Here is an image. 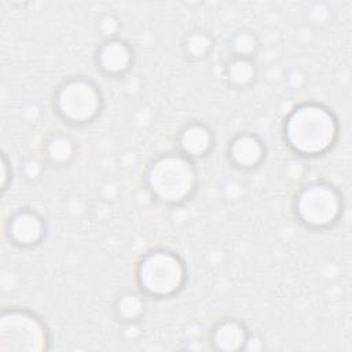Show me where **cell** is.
I'll return each mask as SVG.
<instances>
[{
    "instance_id": "6da1fadb",
    "label": "cell",
    "mask_w": 352,
    "mask_h": 352,
    "mask_svg": "<svg viewBox=\"0 0 352 352\" xmlns=\"http://www.w3.org/2000/svg\"><path fill=\"white\" fill-rule=\"evenodd\" d=\"M340 124L336 114L318 102H304L293 107L283 122L286 146L298 157L312 158L326 154L337 142Z\"/></svg>"
},
{
    "instance_id": "7a4b0ae2",
    "label": "cell",
    "mask_w": 352,
    "mask_h": 352,
    "mask_svg": "<svg viewBox=\"0 0 352 352\" xmlns=\"http://www.w3.org/2000/svg\"><path fill=\"white\" fill-rule=\"evenodd\" d=\"M198 169L194 160L176 153L155 157L146 172V188L160 204L177 206L187 202L198 188Z\"/></svg>"
},
{
    "instance_id": "3957f363",
    "label": "cell",
    "mask_w": 352,
    "mask_h": 352,
    "mask_svg": "<svg viewBox=\"0 0 352 352\" xmlns=\"http://www.w3.org/2000/svg\"><path fill=\"white\" fill-rule=\"evenodd\" d=\"M186 280L187 267L183 258L168 249L147 252L136 265V283L146 297H173L183 290Z\"/></svg>"
},
{
    "instance_id": "277c9868",
    "label": "cell",
    "mask_w": 352,
    "mask_h": 352,
    "mask_svg": "<svg viewBox=\"0 0 352 352\" xmlns=\"http://www.w3.org/2000/svg\"><path fill=\"white\" fill-rule=\"evenodd\" d=\"M342 195L327 182H309L301 186L293 201L297 221L308 230L331 228L342 214Z\"/></svg>"
},
{
    "instance_id": "5b68a950",
    "label": "cell",
    "mask_w": 352,
    "mask_h": 352,
    "mask_svg": "<svg viewBox=\"0 0 352 352\" xmlns=\"http://www.w3.org/2000/svg\"><path fill=\"white\" fill-rule=\"evenodd\" d=\"M45 322L26 308H4L0 315V352H45L51 349Z\"/></svg>"
},
{
    "instance_id": "8992f818",
    "label": "cell",
    "mask_w": 352,
    "mask_h": 352,
    "mask_svg": "<svg viewBox=\"0 0 352 352\" xmlns=\"http://www.w3.org/2000/svg\"><path fill=\"white\" fill-rule=\"evenodd\" d=\"M102 107V91L91 78L69 77L55 89L54 110L62 121L70 125L92 122L100 114Z\"/></svg>"
},
{
    "instance_id": "52a82bcc",
    "label": "cell",
    "mask_w": 352,
    "mask_h": 352,
    "mask_svg": "<svg viewBox=\"0 0 352 352\" xmlns=\"http://www.w3.org/2000/svg\"><path fill=\"white\" fill-rule=\"evenodd\" d=\"M47 234V224L41 214L33 209L15 210L6 224L8 241L21 249H30L43 242Z\"/></svg>"
},
{
    "instance_id": "ba28073f",
    "label": "cell",
    "mask_w": 352,
    "mask_h": 352,
    "mask_svg": "<svg viewBox=\"0 0 352 352\" xmlns=\"http://www.w3.org/2000/svg\"><path fill=\"white\" fill-rule=\"evenodd\" d=\"M133 48L121 38L104 40L96 50L95 62L98 70L109 78L125 77L133 65Z\"/></svg>"
},
{
    "instance_id": "9c48e42d",
    "label": "cell",
    "mask_w": 352,
    "mask_h": 352,
    "mask_svg": "<svg viewBox=\"0 0 352 352\" xmlns=\"http://www.w3.org/2000/svg\"><path fill=\"white\" fill-rule=\"evenodd\" d=\"M227 155L232 166L242 170H252L265 161L267 147L258 135L241 132L230 140Z\"/></svg>"
},
{
    "instance_id": "30bf717a",
    "label": "cell",
    "mask_w": 352,
    "mask_h": 352,
    "mask_svg": "<svg viewBox=\"0 0 352 352\" xmlns=\"http://www.w3.org/2000/svg\"><path fill=\"white\" fill-rule=\"evenodd\" d=\"M177 144L179 151L188 158H204L212 151L214 146V136L206 124L201 121H191L180 129L177 135Z\"/></svg>"
},
{
    "instance_id": "8fae6325",
    "label": "cell",
    "mask_w": 352,
    "mask_h": 352,
    "mask_svg": "<svg viewBox=\"0 0 352 352\" xmlns=\"http://www.w3.org/2000/svg\"><path fill=\"white\" fill-rule=\"evenodd\" d=\"M250 330L246 324L235 318H224L219 320L210 330L209 341L212 349L220 352L242 351Z\"/></svg>"
},
{
    "instance_id": "7c38bea8",
    "label": "cell",
    "mask_w": 352,
    "mask_h": 352,
    "mask_svg": "<svg viewBox=\"0 0 352 352\" xmlns=\"http://www.w3.org/2000/svg\"><path fill=\"white\" fill-rule=\"evenodd\" d=\"M147 312L146 294L140 290H122L113 301V315L124 326L139 323Z\"/></svg>"
},
{
    "instance_id": "4fadbf2b",
    "label": "cell",
    "mask_w": 352,
    "mask_h": 352,
    "mask_svg": "<svg viewBox=\"0 0 352 352\" xmlns=\"http://www.w3.org/2000/svg\"><path fill=\"white\" fill-rule=\"evenodd\" d=\"M260 69L254 58L231 56L224 66V78L232 89H246L256 84Z\"/></svg>"
},
{
    "instance_id": "5bb4252c",
    "label": "cell",
    "mask_w": 352,
    "mask_h": 352,
    "mask_svg": "<svg viewBox=\"0 0 352 352\" xmlns=\"http://www.w3.org/2000/svg\"><path fill=\"white\" fill-rule=\"evenodd\" d=\"M77 154L76 140L65 133L55 132L44 143V157L47 164L55 168L67 166Z\"/></svg>"
},
{
    "instance_id": "9a60e30c",
    "label": "cell",
    "mask_w": 352,
    "mask_h": 352,
    "mask_svg": "<svg viewBox=\"0 0 352 352\" xmlns=\"http://www.w3.org/2000/svg\"><path fill=\"white\" fill-rule=\"evenodd\" d=\"M214 48L213 36L202 29H194L184 34L182 40L183 54L192 60L205 59L212 54Z\"/></svg>"
},
{
    "instance_id": "2e32d148",
    "label": "cell",
    "mask_w": 352,
    "mask_h": 352,
    "mask_svg": "<svg viewBox=\"0 0 352 352\" xmlns=\"http://www.w3.org/2000/svg\"><path fill=\"white\" fill-rule=\"evenodd\" d=\"M228 47L231 56L254 58L260 50V38L254 32L249 29H241L230 37Z\"/></svg>"
},
{
    "instance_id": "e0dca14e",
    "label": "cell",
    "mask_w": 352,
    "mask_h": 352,
    "mask_svg": "<svg viewBox=\"0 0 352 352\" xmlns=\"http://www.w3.org/2000/svg\"><path fill=\"white\" fill-rule=\"evenodd\" d=\"M121 21L114 14H103L96 22L98 34L103 38V41L117 38L121 32Z\"/></svg>"
},
{
    "instance_id": "ac0fdd59",
    "label": "cell",
    "mask_w": 352,
    "mask_h": 352,
    "mask_svg": "<svg viewBox=\"0 0 352 352\" xmlns=\"http://www.w3.org/2000/svg\"><path fill=\"white\" fill-rule=\"evenodd\" d=\"M308 18L314 25H319V26L326 25L330 19V10L323 3H315L309 7Z\"/></svg>"
},
{
    "instance_id": "d6986e66",
    "label": "cell",
    "mask_w": 352,
    "mask_h": 352,
    "mask_svg": "<svg viewBox=\"0 0 352 352\" xmlns=\"http://www.w3.org/2000/svg\"><path fill=\"white\" fill-rule=\"evenodd\" d=\"M133 122L139 128H147L154 122V109L147 104H140L133 111Z\"/></svg>"
},
{
    "instance_id": "ffe728a7",
    "label": "cell",
    "mask_w": 352,
    "mask_h": 352,
    "mask_svg": "<svg viewBox=\"0 0 352 352\" xmlns=\"http://www.w3.org/2000/svg\"><path fill=\"white\" fill-rule=\"evenodd\" d=\"M43 172V164L36 158H28L22 165V175L26 180H36Z\"/></svg>"
},
{
    "instance_id": "44dd1931",
    "label": "cell",
    "mask_w": 352,
    "mask_h": 352,
    "mask_svg": "<svg viewBox=\"0 0 352 352\" xmlns=\"http://www.w3.org/2000/svg\"><path fill=\"white\" fill-rule=\"evenodd\" d=\"M285 77H286V70L280 65H270L264 72V78L271 85H276L285 81Z\"/></svg>"
},
{
    "instance_id": "7402d4cb",
    "label": "cell",
    "mask_w": 352,
    "mask_h": 352,
    "mask_svg": "<svg viewBox=\"0 0 352 352\" xmlns=\"http://www.w3.org/2000/svg\"><path fill=\"white\" fill-rule=\"evenodd\" d=\"M118 192H120V188H118L117 183H114L113 180L104 182L100 187V197L106 204L114 202L118 197Z\"/></svg>"
},
{
    "instance_id": "603a6c76",
    "label": "cell",
    "mask_w": 352,
    "mask_h": 352,
    "mask_svg": "<svg viewBox=\"0 0 352 352\" xmlns=\"http://www.w3.org/2000/svg\"><path fill=\"white\" fill-rule=\"evenodd\" d=\"M265 348V344H264V340L260 334L257 333H249L248 336V340L243 345V349L242 351H248V352H258V351H263Z\"/></svg>"
},
{
    "instance_id": "cb8c5ba5",
    "label": "cell",
    "mask_w": 352,
    "mask_h": 352,
    "mask_svg": "<svg viewBox=\"0 0 352 352\" xmlns=\"http://www.w3.org/2000/svg\"><path fill=\"white\" fill-rule=\"evenodd\" d=\"M285 82L289 84L290 88H294V89H298L304 85L305 82V76L302 74L301 70H297V69H293V70H286V77H285Z\"/></svg>"
},
{
    "instance_id": "d4e9b609",
    "label": "cell",
    "mask_w": 352,
    "mask_h": 352,
    "mask_svg": "<svg viewBox=\"0 0 352 352\" xmlns=\"http://www.w3.org/2000/svg\"><path fill=\"white\" fill-rule=\"evenodd\" d=\"M305 173V166L302 162L293 160L286 165V177L290 180H298Z\"/></svg>"
},
{
    "instance_id": "484cf974",
    "label": "cell",
    "mask_w": 352,
    "mask_h": 352,
    "mask_svg": "<svg viewBox=\"0 0 352 352\" xmlns=\"http://www.w3.org/2000/svg\"><path fill=\"white\" fill-rule=\"evenodd\" d=\"M12 180V168L6 154L1 155V191L4 192Z\"/></svg>"
}]
</instances>
